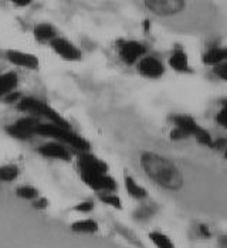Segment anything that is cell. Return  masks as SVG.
I'll list each match as a JSON object with an SVG mask.
<instances>
[{
	"instance_id": "9",
	"label": "cell",
	"mask_w": 227,
	"mask_h": 248,
	"mask_svg": "<svg viewBox=\"0 0 227 248\" xmlns=\"http://www.w3.org/2000/svg\"><path fill=\"white\" fill-rule=\"evenodd\" d=\"M50 46H51V48L56 51L57 56H60L63 60H67V61H77V60L81 58V51L77 48L71 41H68L67 38H53V40L50 41Z\"/></svg>"
},
{
	"instance_id": "22",
	"label": "cell",
	"mask_w": 227,
	"mask_h": 248,
	"mask_svg": "<svg viewBox=\"0 0 227 248\" xmlns=\"http://www.w3.org/2000/svg\"><path fill=\"white\" fill-rule=\"evenodd\" d=\"M193 138H195L200 145H203V146H208V148L211 146V142H213L211 135L209 134L205 128H202L200 125H199V128L196 129V132L193 134Z\"/></svg>"
},
{
	"instance_id": "28",
	"label": "cell",
	"mask_w": 227,
	"mask_h": 248,
	"mask_svg": "<svg viewBox=\"0 0 227 248\" xmlns=\"http://www.w3.org/2000/svg\"><path fill=\"white\" fill-rule=\"evenodd\" d=\"M94 209V203L93 202H82V203H80V204H77L76 207H74V210L80 211V213H90V211H93Z\"/></svg>"
},
{
	"instance_id": "1",
	"label": "cell",
	"mask_w": 227,
	"mask_h": 248,
	"mask_svg": "<svg viewBox=\"0 0 227 248\" xmlns=\"http://www.w3.org/2000/svg\"><path fill=\"white\" fill-rule=\"evenodd\" d=\"M141 166L158 186L168 190H179L183 186V176L169 159L152 152L142 153Z\"/></svg>"
},
{
	"instance_id": "21",
	"label": "cell",
	"mask_w": 227,
	"mask_h": 248,
	"mask_svg": "<svg viewBox=\"0 0 227 248\" xmlns=\"http://www.w3.org/2000/svg\"><path fill=\"white\" fill-rule=\"evenodd\" d=\"M19 176V168L15 165H4L0 168V182H13Z\"/></svg>"
},
{
	"instance_id": "36",
	"label": "cell",
	"mask_w": 227,
	"mask_h": 248,
	"mask_svg": "<svg viewBox=\"0 0 227 248\" xmlns=\"http://www.w3.org/2000/svg\"><path fill=\"white\" fill-rule=\"evenodd\" d=\"M225 157H226V159H227V148H226V149H225Z\"/></svg>"
},
{
	"instance_id": "10",
	"label": "cell",
	"mask_w": 227,
	"mask_h": 248,
	"mask_svg": "<svg viewBox=\"0 0 227 248\" xmlns=\"http://www.w3.org/2000/svg\"><path fill=\"white\" fill-rule=\"evenodd\" d=\"M82 182L93 190L111 193L116 189V183L108 174H81Z\"/></svg>"
},
{
	"instance_id": "20",
	"label": "cell",
	"mask_w": 227,
	"mask_h": 248,
	"mask_svg": "<svg viewBox=\"0 0 227 248\" xmlns=\"http://www.w3.org/2000/svg\"><path fill=\"white\" fill-rule=\"evenodd\" d=\"M149 238H151V241L155 244L156 248H175V244L172 243V240L168 235H165L163 232L152 231L149 234Z\"/></svg>"
},
{
	"instance_id": "32",
	"label": "cell",
	"mask_w": 227,
	"mask_h": 248,
	"mask_svg": "<svg viewBox=\"0 0 227 248\" xmlns=\"http://www.w3.org/2000/svg\"><path fill=\"white\" fill-rule=\"evenodd\" d=\"M12 3H15L16 6L19 7H24V6H29L32 3V0H10Z\"/></svg>"
},
{
	"instance_id": "15",
	"label": "cell",
	"mask_w": 227,
	"mask_h": 248,
	"mask_svg": "<svg viewBox=\"0 0 227 248\" xmlns=\"http://www.w3.org/2000/svg\"><path fill=\"white\" fill-rule=\"evenodd\" d=\"M169 65L172 67V70L178 73H189L190 71L189 58L183 50H175L172 53L169 58Z\"/></svg>"
},
{
	"instance_id": "23",
	"label": "cell",
	"mask_w": 227,
	"mask_h": 248,
	"mask_svg": "<svg viewBox=\"0 0 227 248\" xmlns=\"http://www.w3.org/2000/svg\"><path fill=\"white\" fill-rule=\"evenodd\" d=\"M101 202L107 206H111L114 209H121L122 207V203H121V199L118 196H115L113 193H104L101 194Z\"/></svg>"
},
{
	"instance_id": "13",
	"label": "cell",
	"mask_w": 227,
	"mask_h": 248,
	"mask_svg": "<svg viewBox=\"0 0 227 248\" xmlns=\"http://www.w3.org/2000/svg\"><path fill=\"white\" fill-rule=\"evenodd\" d=\"M172 122L175 124V128L180 129L182 132L188 135V136H193L196 132V129L199 128V124L189 116V115H175L172 116Z\"/></svg>"
},
{
	"instance_id": "8",
	"label": "cell",
	"mask_w": 227,
	"mask_h": 248,
	"mask_svg": "<svg viewBox=\"0 0 227 248\" xmlns=\"http://www.w3.org/2000/svg\"><path fill=\"white\" fill-rule=\"evenodd\" d=\"M138 71L139 74L151 79H158L163 76L165 67L161 62V60L152 56H144L138 61Z\"/></svg>"
},
{
	"instance_id": "33",
	"label": "cell",
	"mask_w": 227,
	"mask_h": 248,
	"mask_svg": "<svg viewBox=\"0 0 227 248\" xmlns=\"http://www.w3.org/2000/svg\"><path fill=\"white\" fill-rule=\"evenodd\" d=\"M199 231H200V234H202L203 237H206V238H209V237H210V230H209L208 226L202 224V226L199 227Z\"/></svg>"
},
{
	"instance_id": "14",
	"label": "cell",
	"mask_w": 227,
	"mask_h": 248,
	"mask_svg": "<svg viewBox=\"0 0 227 248\" xmlns=\"http://www.w3.org/2000/svg\"><path fill=\"white\" fill-rule=\"evenodd\" d=\"M203 64L206 65H217L220 62L227 61V47H210L202 57Z\"/></svg>"
},
{
	"instance_id": "16",
	"label": "cell",
	"mask_w": 227,
	"mask_h": 248,
	"mask_svg": "<svg viewBox=\"0 0 227 248\" xmlns=\"http://www.w3.org/2000/svg\"><path fill=\"white\" fill-rule=\"evenodd\" d=\"M17 84H19V78L15 73H7L0 76V96L13 93Z\"/></svg>"
},
{
	"instance_id": "29",
	"label": "cell",
	"mask_w": 227,
	"mask_h": 248,
	"mask_svg": "<svg viewBox=\"0 0 227 248\" xmlns=\"http://www.w3.org/2000/svg\"><path fill=\"white\" fill-rule=\"evenodd\" d=\"M152 213H153V210H152V207H149V206H144V207H141L139 210L136 211V217L138 218H148V217H151Z\"/></svg>"
},
{
	"instance_id": "11",
	"label": "cell",
	"mask_w": 227,
	"mask_h": 248,
	"mask_svg": "<svg viewBox=\"0 0 227 248\" xmlns=\"http://www.w3.org/2000/svg\"><path fill=\"white\" fill-rule=\"evenodd\" d=\"M6 58L16 67H23L29 70H36L38 67V58L34 54H29L19 50H7Z\"/></svg>"
},
{
	"instance_id": "5",
	"label": "cell",
	"mask_w": 227,
	"mask_h": 248,
	"mask_svg": "<svg viewBox=\"0 0 227 248\" xmlns=\"http://www.w3.org/2000/svg\"><path fill=\"white\" fill-rule=\"evenodd\" d=\"M145 54H146V47L139 41L130 40V41H124L119 46V57L125 64L132 65L135 62H138Z\"/></svg>"
},
{
	"instance_id": "18",
	"label": "cell",
	"mask_w": 227,
	"mask_h": 248,
	"mask_svg": "<svg viewBox=\"0 0 227 248\" xmlns=\"http://www.w3.org/2000/svg\"><path fill=\"white\" fill-rule=\"evenodd\" d=\"M125 189L128 191V194L133 199L141 200V199L146 197V190L142 186H139L131 176H125Z\"/></svg>"
},
{
	"instance_id": "3",
	"label": "cell",
	"mask_w": 227,
	"mask_h": 248,
	"mask_svg": "<svg viewBox=\"0 0 227 248\" xmlns=\"http://www.w3.org/2000/svg\"><path fill=\"white\" fill-rule=\"evenodd\" d=\"M19 109L30 115H37V116L47 118L54 125H58V126H63V128H68L70 129L68 122L61 115L57 114L53 108H50L47 104H44L43 101H38L36 98H21L19 101Z\"/></svg>"
},
{
	"instance_id": "24",
	"label": "cell",
	"mask_w": 227,
	"mask_h": 248,
	"mask_svg": "<svg viewBox=\"0 0 227 248\" xmlns=\"http://www.w3.org/2000/svg\"><path fill=\"white\" fill-rule=\"evenodd\" d=\"M17 196L24 200H36L38 197V191L32 186H21L17 189Z\"/></svg>"
},
{
	"instance_id": "25",
	"label": "cell",
	"mask_w": 227,
	"mask_h": 248,
	"mask_svg": "<svg viewBox=\"0 0 227 248\" xmlns=\"http://www.w3.org/2000/svg\"><path fill=\"white\" fill-rule=\"evenodd\" d=\"M213 73H214V76L217 77V78H220L223 81H227V61L214 65L213 67Z\"/></svg>"
},
{
	"instance_id": "12",
	"label": "cell",
	"mask_w": 227,
	"mask_h": 248,
	"mask_svg": "<svg viewBox=\"0 0 227 248\" xmlns=\"http://www.w3.org/2000/svg\"><path fill=\"white\" fill-rule=\"evenodd\" d=\"M38 152L41 153L44 157H50V159H60V160H65L68 162L71 159V155L70 152L60 143H54V142H50V143H46L43 145Z\"/></svg>"
},
{
	"instance_id": "30",
	"label": "cell",
	"mask_w": 227,
	"mask_h": 248,
	"mask_svg": "<svg viewBox=\"0 0 227 248\" xmlns=\"http://www.w3.org/2000/svg\"><path fill=\"white\" fill-rule=\"evenodd\" d=\"M33 206H34L36 209H38V210H41V209H46V207L49 206V203H47L46 199H36L34 203H33Z\"/></svg>"
},
{
	"instance_id": "34",
	"label": "cell",
	"mask_w": 227,
	"mask_h": 248,
	"mask_svg": "<svg viewBox=\"0 0 227 248\" xmlns=\"http://www.w3.org/2000/svg\"><path fill=\"white\" fill-rule=\"evenodd\" d=\"M222 243H223L225 247H227V237H223V238H222Z\"/></svg>"
},
{
	"instance_id": "31",
	"label": "cell",
	"mask_w": 227,
	"mask_h": 248,
	"mask_svg": "<svg viewBox=\"0 0 227 248\" xmlns=\"http://www.w3.org/2000/svg\"><path fill=\"white\" fill-rule=\"evenodd\" d=\"M6 101H7V102H19L20 94L19 93H10V94L6 95Z\"/></svg>"
},
{
	"instance_id": "17",
	"label": "cell",
	"mask_w": 227,
	"mask_h": 248,
	"mask_svg": "<svg viewBox=\"0 0 227 248\" xmlns=\"http://www.w3.org/2000/svg\"><path fill=\"white\" fill-rule=\"evenodd\" d=\"M34 37L37 41H41V43H44V41H51L53 38H56V29L51 26V24H49V23H41V24H37L36 27H34Z\"/></svg>"
},
{
	"instance_id": "35",
	"label": "cell",
	"mask_w": 227,
	"mask_h": 248,
	"mask_svg": "<svg viewBox=\"0 0 227 248\" xmlns=\"http://www.w3.org/2000/svg\"><path fill=\"white\" fill-rule=\"evenodd\" d=\"M222 107L227 108V98H226V99H223V101H222Z\"/></svg>"
},
{
	"instance_id": "26",
	"label": "cell",
	"mask_w": 227,
	"mask_h": 248,
	"mask_svg": "<svg viewBox=\"0 0 227 248\" xmlns=\"http://www.w3.org/2000/svg\"><path fill=\"white\" fill-rule=\"evenodd\" d=\"M216 122L220 125V126H223V128H226L227 129V108L225 107H222V109L217 112L216 115Z\"/></svg>"
},
{
	"instance_id": "19",
	"label": "cell",
	"mask_w": 227,
	"mask_h": 248,
	"mask_svg": "<svg viewBox=\"0 0 227 248\" xmlns=\"http://www.w3.org/2000/svg\"><path fill=\"white\" fill-rule=\"evenodd\" d=\"M71 230L81 234H93L98 230V226L94 220H80L71 226Z\"/></svg>"
},
{
	"instance_id": "6",
	"label": "cell",
	"mask_w": 227,
	"mask_h": 248,
	"mask_svg": "<svg viewBox=\"0 0 227 248\" xmlns=\"http://www.w3.org/2000/svg\"><path fill=\"white\" fill-rule=\"evenodd\" d=\"M78 168L81 174H107L108 166L101 159L84 152L78 156Z\"/></svg>"
},
{
	"instance_id": "2",
	"label": "cell",
	"mask_w": 227,
	"mask_h": 248,
	"mask_svg": "<svg viewBox=\"0 0 227 248\" xmlns=\"http://www.w3.org/2000/svg\"><path fill=\"white\" fill-rule=\"evenodd\" d=\"M36 135H43V136H50L54 138L60 142H64L67 145H70L71 148H74L78 152L84 153L88 151L90 145L85 139H82L81 136H78L74 132H71V129L68 128H63L54 124H38L37 129H36Z\"/></svg>"
},
{
	"instance_id": "7",
	"label": "cell",
	"mask_w": 227,
	"mask_h": 248,
	"mask_svg": "<svg viewBox=\"0 0 227 248\" xmlns=\"http://www.w3.org/2000/svg\"><path fill=\"white\" fill-rule=\"evenodd\" d=\"M38 126V121L34 118H21L16 124L10 125L6 131L17 139H29L33 135H36V129Z\"/></svg>"
},
{
	"instance_id": "4",
	"label": "cell",
	"mask_w": 227,
	"mask_h": 248,
	"mask_svg": "<svg viewBox=\"0 0 227 248\" xmlns=\"http://www.w3.org/2000/svg\"><path fill=\"white\" fill-rule=\"evenodd\" d=\"M145 6L156 16H175L186 7V0H144Z\"/></svg>"
},
{
	"instance_id": "27",
	"label": "cell",
	"mask_w": 227,
	"mask_h": 248,
	"mask_svg": "<svg viewBox=\"0 0 227 248\" xmlns=\"http://www.w3.org/2000/svg\"><path fill=\"white\" fill-rule=\"evenodd\" d=\"M211 149H216V151H225L227 148V139L226 138H217V139H213L211 142Z\"/></svg>"
}]
</instances>
